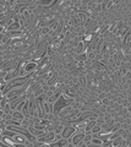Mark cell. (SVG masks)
Masks as SVG:
<instances>
[{"label":"cell","mask_w":131,"mask_h":147,"mask_svg":"<svg viewBox=\"0 0 131 147\" xmlns=\"http://www.w3.org/2000/svg\"><path fill=\"white\" fill-rule=\"evenodd\" d=\"M9 103V98L6 97V96H4V97H1V103H0V109H3L5 105Z\"/></svg>","instance_id":"cell-11"},{"label":"cell","mask_w":131,"mask_h":147,"mask_svg":"<svg viewBox=\"0 0 131 147\" xmlns=\"http://www.w3.org/2000/svg\"><path fill=\"white\" fill-rule=\"evenodd\" d=\"M70 145V140L69 139H65V137H62L60 140H55L49 144V146H56V147H62V146H69Z\"/></svg>","instance_id":"cell-3"},{"label":"cell","mask_w":131,"mask_h":147,"mask_svg":"<svg viewBox=\"0 0 131 147\" xmlns=\"http://www.w3.org/2000/svg\"><path fill=\"white\" fill-rule=\"evenodd\" d=\"M77 131V127H76L74 124H67V125L64 126V129H62L61 131V135L62 137H65V139H71L72 136H74V134Z\"/></svg>","instance_id":"cell-1"},{"label":"cell","mask_w":131,"mask_h":147,"mask_svg":"<svg viewBox=\"0 0 131 147\" xmlns=\"http://www.w3.org/2000/svg\"><path fill=\"white\" fill-rule=\"evenodd\" d=\"M91 132H92L93 135H94V134H101V132H102V125H99V124H96V125L92 127Z\"/></svg>","instance_id":"cell-9"},{"label":"cell","mask_w":131,"mask_h":147,"mask_svg":"<svg viewBox=\"0 0 131 147\" xmlns=\"http://www.w3.org/2000/svg\"><path fill=\"white\" fill-rule=\"evenodd\" d=\"M97 124V120H87L86 123V127H85V132H91L92 127Z\"/></svg>","instance_id":"cell-6"},{"label":"cell","mask_w":131,"mask_h":147,"mask_svg":"<svg viewBox=\"0 0 131 147\" xmlns=\"http://www.w3.org/2000/svg\"><path fill=\"white\" fill-rule=\"evenodd\" d=\"M54 0H38V1H36V5L37 6H49L52 5Z\"/></svg>","instance_id":"cell-7"},{"label":"cell","mask_w":131,"mask_h":147,"mask_svg":"<svg viewBox=\"0 0 131 147\" xmlns=\"http://www.w3.org/2000/svg\"><path fill=\"white\" fill-rule=\"evenodd\" d=\"M91 146H103V140L98 136V134H94L91 140Z\"/></svg>","instance_id":"cell-4"},{"label":"cell","mask_w":131,"mask_h":147,"mask_svg":"<svg viewBox=\"0 0 131 147\" xmlns=\"http://www.w3.org/2000/svg\"><path fill=\"white\" fill-rule=\"evenodd\" d=\"M11 114H12V118H13V119H17V120H21V121L26 118V117H25V114L22 113L21 110H17V109L12 110V113H11Z\"/></svg>","instance_id":"cell-5"},{"label":"cell","mask_w":131,"mask_h":147,"mask_svg":"<svg viewBox=\"0 0 131 147\" xmlns=\"http://www.w3.org/2000/svg\"><path fill=\"white\" fill-rule=\"evenodd\" d=\"M96 57H97L96 52H88L87 53V59L88 60H96Z\"/></svg>","instance_id":"cell-12"},{"label":"cell","mask_w":131,"mask_h":147,"mask_svg":"<svg viewBox=\"0 0 131 147\" xmlns=\"http://www.w3.org/2000/svg\"><path fill=\"white\" fill-rule=\"evenodd\" d=\"M85 135H86V132L85 131H80V130H77L74 134V136L70 139V145H72V146H75V147H77V146H80V144L83 141V139H85Z\"/></svg>","instance_id":"cell-2"},{"label":"cell","mask_w":131,"mask_h":147,"mask_svg":"<svg viewBox=\"0 0 131 147\" xmlns=\"http://www.w3.org/2000/svg\"><path fill=\"white\" fill-rule=\"evenodd\" d=\"M124 140V137L123 136H119V137H116V139L113 140V146H121V142H123Z\"/></svg>","instance_id":"cell-10"},{"label":"cell","mask_w":131,"mask_h":147,"mask_svg":"<svg viewBox=\"0 0 131 147\" xmlns=\"http://www.w3.org/2000/svg\"><path fill=\"white\" fill-rule=\"evenodd\" d=\"M75 58H76V61H86L87 60V52H85L82 54H79V55H75Z\"/></svg>","instance_id":"cell-8"}]
</instances>
